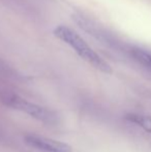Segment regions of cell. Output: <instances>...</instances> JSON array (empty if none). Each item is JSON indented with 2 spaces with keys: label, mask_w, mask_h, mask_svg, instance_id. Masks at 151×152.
Segmentation results:
<instances>
[{
  "label": "cell",
  "mask_w": 151,
  "mask_h": 152,
  "mask_svg": "<svg viewBox=\"0 0 151 152\" xmlns=\"http://www.w3.org/2000/svg\"><path fill=\"white\" fill-rule=\"evenodd\" d=\"M54 35L61 42L69 45L71 49L86 62L106 74H111L112 67L107 61H105L76 31L71 30L67 26L59 25L53 31Z\"/></svg>",
  "instance_id": "1"
},
{
  "label": "cell",
  "mask_w": 151,
  "mask_h": 152,
  "mask_svg": "<svg viewBox=\"0 0 151 152\" xmlns=\"http://www.w3.org/2000/svg\"><path fill=\"white\" fill-rule=\"evenodd\" d=\"M2 102L16 110L22 111V112L28 114L29 116L37 119L39 121L47 122V123H52L55 121V116L52 112H50L47 109L38 106L36 104H33L28 102L27 99L20 97L19 95L15 94H4L2 96Z\"/></svg>",
  "instance_id": "2"
},
{
  "label": "cell",
  "mask_w": 151,
  "mask_h": 152,
  "mask_svg": "<svg viewBox=\"0 0 151 152\" xmlns=\"http://www.w3.org/2000/svg\"><path fill=\"white\" fill-rule=\"evenodd\" d=\"M25 142L33 148L44 152H71V147L69 144L60 141L49 139L46 137L28 134L25 137Z\"/></svg>",
  "instance_id": "3"
},
{
  "label": "cell",
  "mask_w": 151,
  "mask_h": 152,
  "mask_svg": "<svg viewBox=\"0 0 151 152\" xmlns=\"http://www.w3.org/2000/svg\"><path fill=\"white\" fill-rule=\"evenodd\" d=\"M129 121L136 123L145 132L151 134V117L147 115H139V114H131L126 117Z\"/></svg>",
  "instance_id": "4"
},
{
  "label": "cell",
  "mask_w": 151,
  "mask_h": 152,
  "mask_svg": "<svg viewBox=\"0 0 151 152\" xmlns=\"http://www.w3.org/2000/svg\"><path fill=\"white\" fill-rule=\"evenodd\" d=\"M148 67L151 68V54H150L149 58H148Z\"/></svg>",
  "instance_id": "5"
}]
</instances>
